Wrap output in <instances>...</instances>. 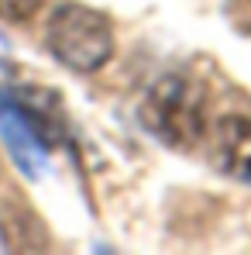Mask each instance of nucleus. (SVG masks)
I'll return each mask as SVG.
<instances>
[{
	"mask_svg": "<svg viewBox=\"0 0 251 255\" xmlns=\"http://www.w3.org/2000/svg\"><path fill=\"white\" fill-rule=\"evenodd\" d=\"M3 52H7V42H3V38H0V55H3Z\"/></svg>",
	"mask_w": 251,
	"mask_h": 255,
	"instance_id": "423d86ee",
	"label": "nucleus"
},
{
	"mask_svg": "<svg viewBox=\"0 0 251 255\" xmlns=\"http://www.w3.org/2000/svg\"><path fill=\"white\" fill-rule=\"evenodd\" d=\"M145 128L168 148H193L207 131V93L182 73H168L141 104Z\"/></svg>",
	"mask_w": 251,
	"mask_h": 255,
	"instance_id": "f257e3e1",
	"label": "nucleus"
},
{
	"mask_svg": "<svg viewBox=\"0 0 251 255\" xmlns=\"http://www.w3.org/2000/svg\"><path fill=\"white\" fill-rule=\"evenodd\" d=\"M217 159L231 176L251 183V118L231 114V118L220 121V128H217Z\"/></svg>",
	"mask_w": 251,
	"mask_h": 255,
	"instance_id": "20e7f679",
	"label": "nucleus"
},
{
	"mask_svg": "<svg viewBox=\"0 0 251 255\" xmlns=\"http://www.w3.org/2000/svg\"><path fill=\"white\" fill-rule=\"evenodd\" d=\"M48 52L76 73H93L114 52L110 21L93 7L62 3L48 21Z\"/></svg>",
	"mask_w": 251,
	"mask_h": 255,
	"instance_id": "f03ea898",
	"label": "nucleus"
},
{
	"mask_svg": "<svg viewBox=\"0 0 251 255\" xmlns=\"http://www.w3.org/2000/svg\"><path fill=\"white\" fill-rule=\"evenodd\" d=\"M0 134L17 162V169L24 176H42L45 172V148H42V138L35 134L31 121L21 114V107L14 104V97L0 93Z\"/></svg>",
	"mask_w": 251,
	"mask_h": 255,
	"instance_id": "7ed1b4c3",
	"label": "nucleus"
},
{
	"mask_svg": "<svg viewBox=\"0 0 251 255\" xmlns=\"http://www.w3.org/2000/svg\"><path fill=\"white\" fill-rule=\"evenodd\" d=\"M38 7H42V0H0V17H3V21L21 24V21L35 17V10H38Z\"/></svg>",
	"mask_w": 251,
	"mask_h": 255,
	"instance_id": "39448f33",
	"label": "nucleus"
}]
</instances>
